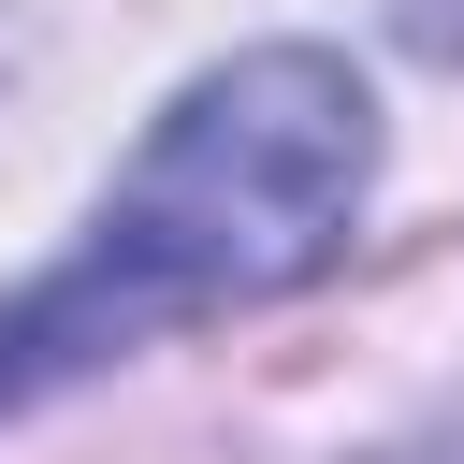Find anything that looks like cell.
I'll return each mask as SVG.
<instances>
[{"label":"cell","mask_w":464,"mask_h":464,"mask_svg":"<svg viewBox=\"0 0 464 464\" xmlns=\"http://www.w3.org/2000/svg\"><path fill=\"white\" fill-rule=\"evenodd\" d=\"M362 174H377V102L334 44H246L218 72H188L160 102L145 160L102 188L87 246L0 304V420L174 319L304 290L348 246Z\"/></svg>","instance_id":"1"},{"label":"cell","mask_w":464,"mask_h":464,"mask_svg":"<svg viewBox=\"0 0 464 464\" xmlns=\"http://www.w3.org/2000/svg\"><path fill=\"white\" fill-rule=\"evenodd\" d=\"M406 44L420 58H464V0H406Z\"/></svg>","instance_id":"2"}]
</instances>
